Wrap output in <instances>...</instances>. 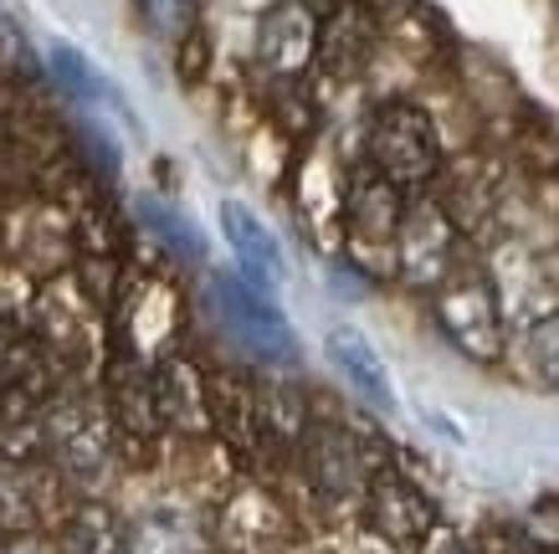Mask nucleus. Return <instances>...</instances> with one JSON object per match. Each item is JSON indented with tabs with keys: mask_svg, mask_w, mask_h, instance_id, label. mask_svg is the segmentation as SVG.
<instances>
[{
	"mask_svg": "<svg viewBox=\"0 0 559 554\" xmlns=\"http://www.w3.org/2000/svg\"><path fill=\"white\" fill-rule=\"evenodd\" d=\"M36 432H41V457L51 462V472L68 487H78L83 498H93V487H103L119 468L123 447L98 390L62 380L51 390V401L41 405Z\"/></svg>",
	"mask_w": 559,
	"mask_h": 554,
	"instance_id": "nucleus-1",
	"label": "nucleus"
},
{
	"mask_svg": "<svg viewBox=\"0 0 559 554\" xmlns=\"http://www.w3.org/2000/svg\"><path fill=\"white\" fill-rule=\"evenodd\" d=\"M431 298V319H437L441 339L473 359V365H503L509 359V308L503 293L483 268H457Z\"/></svg>",
	"mask_w": 559,
	"mask_h": 554,
	"instance_id": "nucleus-2",
	"label": "nucleus"
},
{
	"mask_svg": "<svg viewBox=\"0 0 559 554\" xmlns=\"http://www.w3.org/2000/svg\"><path fill=\"white\" fill-rule=\"evenodd\" d=\"M365 160H370V169L380 180L401 185V190L431 185L441 169L437 118L411 98L380 103L370 114V123H365Z\"/></svg>",
	"mask_w": 559,
	"mask_h": 554,
	"instance_id": "nucleus-3",
	"label": "nucleus"
},
{
	"mask_svg": "<svg viewBox=\"0 0 559 554\" xmlns=\"http://www.w3.org/2000/svg\"><path fill=\"white\" fill-rule=\"evenodd\" d=\"M205 293H211V314H216L221 334L231 339L247 359H257V365H293L298 359V334L283 319L277 298L241 283L237 272H211Z\"/></svg>",
	"mask_w": 559,
	"mask_h": 554,
	"instance_id": "nucleus-4",
	"label": "nucleus"
},
{
	"mask_svg": "<svg viewBox=\"0 0 559 554\" xmlns=\"http://www.w3.org/2000/svg\"><path fill=\"white\" fill-rule=\"evenodd\" d=\"M462 268V236L457 221L447 216V205L431 196H416L401 211L395 241H390V272L416 293H437L452 272Z\"/></svg>",
	"mask_w": 559,
	"mask_h": 554,
	"instance_id": "nucleus-5",
	"label": "nucleus"
},
{
	"mask_svg": "<svg viewBox=\"0 0 559 554\" xmlns=\"http://www.w3.org/2000/svg\"><path fill=\"white\" fill-rule=\"evenodd\" d=\"M359 514H365L374 539H385L390 550H411V554H421L426 539L441 529L437 498L395 462H374L365 498H359Z\"/></svg>",
	"mask_w": 559,
	"mask_h": 554,
	"instance_id": "nucleus-6",
	"label": "nucleus"
},
{
	"mask_svg": "<svg viewBox=\"0 0 559 554\" xmlns=\"http://www.w3.org/2000/svg\"><path fill=\"white\" fill-rule=\"evenodd\" d=\"M298 462H304L313 493L329 504H359L374 472V457H365L359 437L340 421H308L304 441H298Z\"/></svg>",
	"mask_w": 559,
	"mask_h": 554,
	"instance_id": "nucleus-7",
	"label": "nucleus"
},
{
	"mask_svg": "<svg viewBox=\"0 0 559 554\" xmlns=\"http://www.w3.org/2000/svg\"><path fill=\"white\" fill-rule=\"evenodd\" d=\"M68 493V483L51 472L47 457H16L0 447V534H36L57 523L68 508H57V498Z\"/></svg>",
	"mask_w": 559,
	"mask_h": 554,
	"instance_id": "nucleus-8",
	"label": "nucleus"
},
{
	"mask_svg": "<svg viewBox=\"0 0 559 554\" xmlns=\"http://www.w3.org/2000/svg\"><path fill=\"white\" fill-rule=\"evenodd\" d=\"M252 57L267 78L298 83L313 68V57H319V11L308 0H272L267 11L257 16Z\"/></svg>",
	"mask_w": 559,
	"mask_h": 554,
	"instance_id": "nucleus-9",
	"label": "nucleus"
},
{
	"mask_svg": "<svg viewBox=\"0 0 559 554\" xmlns=\"http://www.w3.org/2000/svg\"><path fill=\"white\" fill-rule=\"evenodd\" d=\"M150 386L165 437H186V441L211 437V375L190 354L165 350L159 359H150Z\"/></svg>",
	"mask_w": 559,
	"mask_h": 554,
	"instance_id": "nucleus-10",
	"label": "nucleus"
},
{
	"mask_svg": "<svg viewBox=\"0 0 559 554\" xmlns=\"http://www.w3.org/2000/svg\"><path fill=\"white\" fill-rule=\"evenodd\" d=\"M401 211H406L401 185L380 180L374 169L355 175L349 196H344V236H349V247H355L365 268H370V257H380L390 268V241H395V226H401Z\"/></svg>",
	"mask_w": 559,
	"mask_h": 554,
	"instance_id": "nucleus-11",
	"label": "nucleus"
},
{
	"mask_svg": "<svg viewBox=\"0 0 559 554\" xmlns=\"http://www.w3.org/2000/svg\"><path fill=\"white\" fill-rule=\"evenodd\" d=\"M211 437L241 462H262L272 452L267 426H262V401H257V380L237 369H216L211 375Z\"/></svg>",
	"mask_w": 559,
	"mask_h": 554,
	"instance_id": "nucleus-12",
	"label": "nucleus"
},
{
	"mask_svg": "<svg viewBox=\"0 0 559 554\" xmlns=\"http://www.w3.org/2000/svg\"><path fill=\"white\" fill-rule=\"evenodd\" d=\"M221 236H226V247L237 257V278L241 283H252L257 293H267L277 298V287H283V247H277V236L267 232V221L257 216L252 205L241 201H221Z\"/></svg>",
	"mask_w": 559,
	"mask_h": 554,
	"instance_id": "nucleus-13",
	"label": "nucleus"
},
{
	"mask_svg": "<svg viewBox=\"0 0 559 554\" xmlns=\"http://www.w3.org/2000/svg\"><path fill=\"white\" fill-rule=\"evenodd\" d=\"M380 42V21L365 0H334V11L319 16V57L313 68H323L329 78H359L365 62L374 57Z\"/></svg>",
	"mask_w": 559,
	"mask_h": 554,
	"instance_id": "nucleus-14",
	"label": "nucleus"
},
{
	"mask_svg": "<svg viewBox=\"0 0 559 554\" xmlns=\"http://www.w3.org/2000/svg\"><path fill=\"white\" fill-rule=\"evenodd\" d=\"M221 539L241 554H277L288 544V514L262 487H237L221 508Z\"/></svg>",
	"mask_w": 559,
	"mask_h": 554,
	"instance_id": "nucleus-15",
	"label": "nucleus"
},
{
	"mask_svg": "<svg viewBox=\"0 0 559 554\" xmlns=\"http://www.w3.org/2000/svg\"><path fill=\"white\" fill-rule=\"evenodd\" d=\"M323 350H329V365L349 380V390H355L359 401L374 405V411H395V386H390V369H385V359L374 354V344L359 334V329H349V323L329 329Z\"/></svg>",
	"mask_w": 559,
	"mask_h": 554,
	"instance_id": "nucleus-16",
	"label": "nucleus"
},
{
	"mask_svg": "<svg viewBox=\"0 0 559 554\" xmlns=\"http://www.w3.org/2000/svg\"><path fill=\"white\" fill-rule=\"evenodd\" d=\"M123 554H211L205 523L180 504H154L129 519V550Z\"/></svg>",
	"mask_w": 559,
	"mask_h": 554,
	"instance_id": "nucleus-17",
	"label": "nucleus"
},
{
	"mask_svg": "<svg viewBox=\"0 0 559 554\" xmlns=\"http://www.w3.org/2000/svg\"><path fill=\"white\" fill-rule=\"evenodd\" d=\"M57 529H62V550L68 554H123L129 550V519L114 504H103L98 493L68 504Z\"/></svg>",
	"mask_w": 559,
	"mask_h": 554,
	"instance_id": "nucleus-18",
	"label": "nucleus"
},
{
	"mask_svg": "<svg viewBox=\"0 0 559 554\" xmlns=\"http://www.w3.org/2000/svg\"><path fill=\"white\" fill-rule=\"evenodd\" d=\"M47 72H51V83L62 87L72 103H87V108L114 103V108H123L119 87L108 83V78H103V72L93 68L78 47H68V42H51V47H47Z\"/></svg>",
	"mask_w": 559,
	"mask_h": 554,
	"instance_id": "nucleus-19",
	"label": "nucleus"
},
{
	"mask_svg": "<svg viewBox=\"0 0 559 554\" xmlns=\"http://www.w3.org/2000/svg\"><path fill=\"white\" fill-rule=\"evenodd\" d=\"M134 216H139V226H144V236H154V241H159L170 257L190 262V268H201V262H205V236L195 232V221L180 216L175 205H165L159 196H139Z\"/></svg>",
	"mask_w": 559,
	"mask_h": 554,
	"instance_id": "nucleus-20",
	"label": "nucleus"
},
{
	"mask_svg": "<svg viewBox=\"0 0 559 554\" xmlns=\"http://www.w3.org/2000/svg\"><path fill=\"white\" fill-rule=\"evenodd\" d=\"M519 354H524L528 375H534L544 390L559 396V308H549V314H539V319L528 323Z\"/></svg>",
	"mask_w": 559,
	"mask_h": 554,
	"instance_id": "nucleus-21",
	"label": "nucleus"
},
{
	"mask_svg": "<svg viewBox=\"0 0 559 554\" xmlns=\"http://www.w3.org/2000/svg\"><path fill=\"white\" fill-rule=\"evenodd\" d=\"M139 11L154 36H170V42L195 36V0H139Z\"/></svg>",
	"mask_w": 559,
	"mask_h": 554,
	"instance_id": "nucleus-22",
	"label": "nucleus"
},
{
	"mask_svg": "<svg viewBox=\"0 0 559 554\" xmlns=\"http://www.w3.org/2000/svg\"><path fill=\"white\" fill-rule=\"evenodd\" d=\"M421 554H477V550H473V544H462V539H452L447 529H437V534L426 539Z\"/></svg>",
	"mask_w": 559,
	"mask_h": 554,
	"instance_id": "nucleus-23",
	"label": "nucleus"
}]
</instances>
